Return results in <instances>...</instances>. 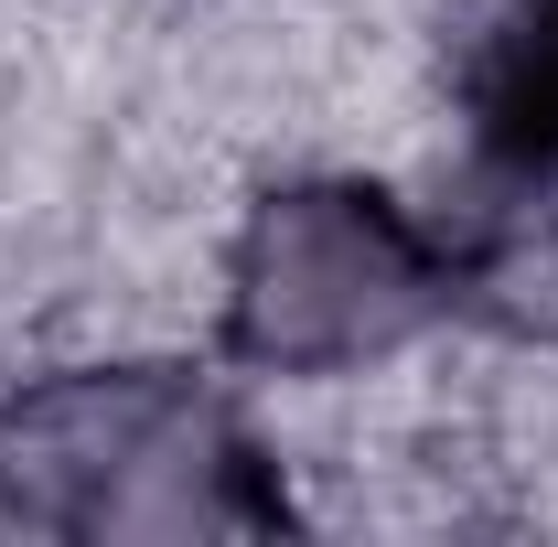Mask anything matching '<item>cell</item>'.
<instances>
[{
  "mask_svg": "<svg viewBox=\"0 0 558 547\" xmlns=\"http://www.w3.org/2000/svg\"><path fill=\"white\" fill-rule=\"evenodd\" d=\"M0 515L44 537H258L290 505L205 376L86 365L0 409Z\"/></svg>",
  "mask_w": 558,
  "mask_h": 547,
  "instance_id": "cell-1",
  "label": "cell"
},
{
  "mask_svg": "<svg viewBox=\"0 0 558 547\" xmlns=\"http://www.w3.org/2000/svg\"><path fill=\"white\" fill-rule=\"evenodd\" d=\"M462 312L451 226L376 183H290L226 258V343L269 376H333Z\"/></svg>",
  "mask_w": 558,
  "mask_h": 547,
  "instance_id": "cell-2",
  "label": "cell"
},
{
  "mask_svg": "<svg viewBox=\"0 0 558 547\" xmlns=\"http://www.w3.org/2000/svg\"><path fill=\"white\" fill-rule=\"evenodd\" d=\"M462 139L484 194H548L558 183V0H505L484 54L462 75Z\"/></svg>",
  "mask_w": 558,
  "mask_h": 547,
  "instance_id": "cell-3",
  "label": "cell"
}]
</instances>
